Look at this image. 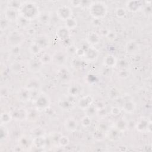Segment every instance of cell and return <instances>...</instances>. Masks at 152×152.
Listing matches in <instances>:
<instances>
[{
	"label": "cell",
	"instance_id": "cell-1",
	"mask_svg": "<svg viewBox=\"0 0 152 152\" xmlns=\"http://www.w3.org/2000/svg\"><path fill=\"white\" fill-rule=\"evenodd\" d=\"M20 15L24 17L27 20L31 21L37 19L40 11L37 4L33 1L24 2L23 4L19 10Z\"/></svg>",
	"mask_w": 152,
	"mask_h": 152
},
{
	"label": "cell",
	"instance_id": "cell-2",
	"mask_svg": "<svg viewBox=\"0 0 152 152\" xmlns=\"http://www.w3.org/2000/svg\"><path fill=\"white\" fill-rule=\"evenodd\" d=\"M107 6L104 2L94 1L89 4L88 12L90 15L96 20H101L107 14Z\"/></svg>",
	"mask_w": 152,
	"mask_h": 152
},
{
	"label": "cell",
	"instance_id": "cell-3",
	"mask_svg": "<svg viewBox=\"0 0 152 152\" xmlns=\"http://www.w3.org/2000/svg\"><path fill=\"white\" fill-rule=\"evenodd\" d=\"M26 37L21 31L14 30L11 31L6 37L7 44L13 48H18L25 41Z\"/></svg>",
	"mask_w": 152,
	"mask_h": 152
},
{
	"label": "cell",
	"instance_id": "cell-4",
	"mask_svg": "<svg viewBox=\"0 0 152 152\" xmlns=\"http://www.w3.org/2000/svg\"><path fill=\"white\" fill-rule=\"evenodd\" d=\"M33 100L34 108L40 112L46 110L50 105V99L45 93H38Z\"/></svg>",
	"mask_w": 152,
	"mask_h": 152
},
{
	"label": "cell",
	"instance_id": "cell-5",
	"mask_svg": "<svg viewBox=\"0 0 152 152\" xmlns=\"http://www.w3.org/2000/svg\"><path fill=\"white\" fill-rule=\"evenodd\" d=\"M43 66V64L40 60L39 58L33 56L30 58L27 62L26 67L27 70L33 74H36L41 71Z\"/></svg>",
	"mask_w": 152,
	"mask_h": 152
},
{
	"label": "cell",
	"instance_id": "cell-6",
	"mask_svg": "<svg viewBox=\"0 0 152 152\" xmlns=\"http://www.w3.org/2000/svg\"><path fill=\"white\" fill-rule=\"evenodd\" d=\"M56 14L58 18L64 21L73 17V11L71 7L67 5L59 6L56 10Z\"/></svg>",
	"mask_w": 152,
	"mask_h": 152
},
{
	"label": "cell",
	"instance_id": "cell-7",
	"mask_svg": "<svg viewBox=\"0 0 152 152\" xmlns=\"http://www.w3.org/2000/svg\"><path fill=\"white\" fill-rule=\"evenodd\" d=\"M151 121L147 118L142 117L135 122V128L140 132H151Z\"/></svg>",
	"mask_w": 152,
	"mask_h": 152
},
{
	"label": "cell",
	"instance_id": "cell-8",
	"mask_svg": "<svg viewBox=\"0 0 152 152\" xmlns=\"http://www.w3.org/2000/svg\"><path fill=\"white\" fill-rule=\"evenodd\" d=\"M56 75L59 80L62 83H68L72 80V74L70 70L65 66H61L57 71Z\"/></svg>",
	"mask_w": 152,
	"mask_h": 152
},
{
	"label": "cell",
	"instance_id": "cell-9",
	"mask_svg": "<svg viewBox=\"0 0 152 152\" xmlns=\"http://www.w3.org/2000/svg\"><path fill=\"white\" fill-rule=\"evenodd\" d=\"M34 42L42 50L48 49L50 46V37L46 34L42 33L38 34L36 37Z\"/></svg>",
	"mask_w": 152,
	"mask_h": 152
},
{
	"label": "cell",
	"instance_id": "cell-10",
	"mask_svg": "<svg viewBox=\"0 0 152 152\" xmlns=\"http://www.w3.org/2000/svg\"><path fill=\"white\" fill-rule=\"evenodd\" d=\"M94 103V99L92 96L88 94L82 96L77 102L78 107L82 110H87Z\"/></svg>",
	"mask_w": 152,
	"mask_h": 152
},
{
	"label": "cell",
	"instance_id": "cell-11",
	"mask_svg": "<svg viewBox=\"0 0 152 152\" xmlns=\"http://www.w3.org/2000/svg\"><path fill=\"white\" fill-rule=\"evenodd\" d=\"M52 62L57 66H65L67 61V54L62 51H56L52 55Z\"/></svg>",
	"mask_w": 152,
	"mask_h": 152
},
{
	"label": "cell",
	"instance_id": "cell-12",
	"mask_svg": "<svg viewBox=\"0 0 152 152\" xmlns=\"http://www.w3.org/2000/svg\"><path fill=\"white\" fill-rule=\"evenodd\" d=\"M140 49L139 43L135 40H128L125 46V51L128 55H135L138 53Z\"/></svg>",
	"mask_w": 152,
	"mask_h": 152
},
{
	"label": "cell",
	"instance_id": "cell-13",
	"mask_svg": "<svg viewBox=\"0 0 152 152\" xmlns=\"http://www.w3.org/2000/svg\"><path fill=\"white\" fill-rule=\"evenodd\" d=\"M40 80L37 77H30L28 78L25 83L24 87L31 91H37L41 88Z\"/></svg>",
	"mask_w": 152,
	"mask_h": 152
},
{
	"label": "cell",
	"instance_id": "cell-14",
	"mask_svg": "<svg viewBox=\"0 0 152 152\" xmlns=\"http://www.w3.org/2000/svg\"><path fill=\"white\" fill-rule=\"evenodd\" d=\"M18 145L21 147L23 151L28 150L32 147H33V138L27 135H23L18 138Z\"/></svg>",
	"mask_w": 152,
	"mask_h": 152
},
{
	"label": "cell",
	"instance_id": "cell-15",
	"mask_svg": "<svg viewBox=\"0 0 152 152\" xmlns=\"http://www.w3.org/2000/svg\"><path fill=\"white\" fill-rule=\"evenodd\" d=\"M56 36L61 42L68 40L71 37L70 30L64 26H59L56 30Z\"/></svg>",
	"mask_w": 152,
	"mask_h": 152
},
{
	"label": "cell",
	"instance_id": "cell-16",
	"mask_svg": "<svg viewBox=\"0 0 152 152\" xmlns=\"http://www.w3.org/2000/svg\"><path fill=\"white\" fill-rule=\"evenodd\" d=\"M11 113L13 119L18 121H23L27 120V110L23 107L15 108L11 112Z\"/></svg>",
	"mask_w": 152,
	"mask_h": 152
},
{
	"label": "cell",
	"instance_id": "cell-17",
	"mask_svg": "<svg viewBox=\"0 0 152 152\" xmlns=\"http://www.w3.org/2000/svg\"><path fill=\"white\" fill-rule=\"evenodd\" d=\"M142 2L138 0L128 1L126 2V10L131 12H137L141 10L143 7Z\"/></svg>",
	"mask_w": 152,
	"mask_h": 152
},
{
	"label": "cell",
	"instance_id": "cell-18",
	"mask_svg": "<svg viewBox=\"0 0 152 152\" xmlns=\"http://www.w3.org/2000/svg\"><path fill=\"white\" fill-rule=\"evenodd\" d=\"M78 121L73 117H68L66 118L64 122L65 129L69 132H75L78 127Z\"/></svg>",
	"mask_w": 152,
	"mask_h": 152
},
{
	"label": "cell",
	"instance_id": "cell-19",
	"mask_svg": "<svg viewBox=\"0 0 152 152\" xmlns=\"http://www.w3.org/2000/svg\"><path fill=\"white\" fill-rule=\"evenodd\" d=\"M58 107L64 111H71L74 107V103L69 98H62L58 102Z\"/></svg>",
	"mask_w": 152,
	"mask_h": 152
},
{
	"label": "cell",
	"instance_id": "cell-20",
	"mask_svg": "<svg viewBox=\"0 0 152 152\" xmlns=\"http://www.w3.org/2000/svg\"><path fill=\"white\" fill-rule=\"evenodd\" d=\"M86 39L87 43L90 46H94L99 44L101 39L99 33L94 31H90L87 33Z\"/></svg>",
	"mask_w": 152,
	"mask_h": 152
},
{
	"label": "cell",
	"instance_id": "cell-21",
	"mask_svg": "<svg viewBox=\"0 0 152 152\" xmlns=\"http://www.w3.org/2000/svg\"><path fill=\"white\" fill-rule=\"evenodd\" d=\"M99 56V51L94 46H90L86 51L84 58L88 62H95Z\"/></svg>",
	"mask_w": 152,
	"mask_h": 152
},
{
	"label": "cell",
	"instance_id": "cell-22",
	"mask_svg": "<svg viewBox=\"0 0 152 152\" xmlns=\"http://www.w3.org/2000/svg\"><path fill=\"white\" fill-rule=\"evenodd\" d=\"M83 91V87L80 84H73L70 86L67 90L68 95L71 97H77L80 96Z\"/></svg>",
	"mask_w": 152,
	"mask_h": 152
},
{
	"label": "cell",
	"instance_id": "cell-23",
	"mask_svg": "<svg viewBox=\"0 0 152 152\" xmlns=\"http://www.w3.org/2000/svg\"><path fill=\"white\" fill-rule=\"evenodd\" d=\"M19 11L15 10L7 7L4 11V17L10 22H16L18 18L19 17Z\"/></svg>",
	"mask_w": 152,
	"mask_h": 152
},
{
	"label": "cell",
	"instance_id": "cell-24",
	"mask_svg": "<svg viewBox=\"0 0 152 152\" xmlns=\"http://www.w3.org/2000/svg\"><path fill=\"white\" fill-rule=\"evenodd\" d=\"M121 132L115 126L109 128L106 132V138L112 142L118 141L121 138Z\"/></svg>",
	"mask_w": 152,
	"mask_h": 152
},
{
	"label": "cell",
	"instance_id": "cell-25",
	"mask_svg": "<svg viewBox=\"0 0 152 152\" xmlns=\"http://www.w3.org/2000/svg\"><path fill=\"white\" fill-rule=\"evenodd\" d=\"M17 96L19 101L27 102L31 99V91L27 88L23 87L18 91Z\"/></svg>",
	"mask_w": 152,
	"mask_h": 152
},
{
	"label": "cell",
	"instance_id": "cell-26",
	"mask_svg": "<svg viewBox=\"0 0 152 152\" xmlns=\"http://www.w3.org/2000/svg\"><path fill=\"white\" fill-rule=\"evenodd\" d=\"M104 65L109 68H113L117 66L118 59L116 57L112 54H107L103 59Z\"/></svg>",
	"mask_w": 152,
	"mask_h": 152
},
{
	"label": "cell",
	"instance_id": "cell-27",
	"mask_svg": "<svg viewBox=\"0 0 152 152\" xmlns=\"http://www.w3.org/2000/svg\"><path fill=\"white\" fill-rule=\"evenodd\" d=\"M33 147L36 148H44L47 144V139L44 135L33 137Z\"/></svg>",
	"mask_w": 152,
	"mask_h": 152
},
{
	"label": "cell",
	"instance_id": "cell-28",
	"mask_svg": "<svg viewBox=\"0 0 152 152\" xmlns=\"http://www.w3.org/2000/svg\"><path fill=\"white\" fill-rule=\"evenodd\" d=\"M136 108V103L133 100H127L124 103L122 107V110L127 113L132 114L135 112Z\"/></svg>",
	"mask_w": 152,
	"mask_h": 152
},
{
	"label": "cell",
	"instance_id": "cell-29",
	"mask_svg": "<svg viewBox=\"0 0 152 152\" xmlns=\"http://www.w3.org/2000/svg\"><path fill=\"white\" fill-rule=\"evenodd\" d=\"M129 122L124 117L118 119L115 124V127L121 132H125L128 128Z\"/></svg>",
	"mask_w": 152,
	"mask_h": 152
},
{
	"label": "cell",
	"instance_id": "cell-30",
	"mask_svg": "<svg viewBox=\"0 0 152 152\" xmlns=\"http://www.w3.org/2000/svg\"><path fill=\"white\" fill-rule=\"evenodd\" d=\"M37 19L41 24L49 25L51 21V16L48 12H40Z\"/></svg>",
	"mask_w": 152,
	"mask_h": 152
},
{
	"label": "cell",
	"instance_id": "cell-31",
	"mask_svg": "<svg viewBox=\"0 0 152 152\" xmlns=\"http://www.w3.org/2000/svg\"><path fill=\"white\" fill-rule=\"evenodd\" d=\"M39 112H40L36 109L35 108L27 110V120L30 122H36L39 118Z\"/></svg>",
	"mask_w": 152,
	"mask_h": 152
},
{
	"label": "cell",
	"instance_id": "cell-32",
	"mask_svg": "<svg viewBox=\"0 0 152 152\" xmlns=\"http://www.w3.org/2000/svg\"><path fill=\"white\" fill-rule=\"evenodd\" d=\"M12 117L11 113L8 112H3L1 114L0 116V122L1 125H5L11 122L12 120Z\"/></svg>",
	"mask_w": 152,
	"mask_h": 152
},
{
	"label": "cell",
	"instance_id": "cell-33",
	"mask_svg": "<svg viewBox=\"0 0 152 152\" xmlns=\"http://www.w3.org/2000/svg\"><path fill=\"white\" fill-rule=\"evenodd\" d=\"M23 4V2L20 1L11 0V1H7V7L19 11V10L21 8Z\"/></svg>",
	"mask_w": 152,
	"mask_h": 152
},
{
	"label": "cell",
	"instance_id": "cell-34",
	"mask_svg": "<svg viewBox=\"0 0 152 152\" xmlns=\"http://www.w3.org/2000/svg\"><path fill=\"white\" fill-rule=\"evenodd\" d=\"M86 63L81 59V58L78 57H74L72 59V61L71 62V65L72 68L79 69L84 68L85 66Z\"/></svg>",
	"mask_w": 152,
	"mask_h": 152
},
{
	"label": "cell",
	"instance_id": "cell-35",
	"mask_svg": "<svg viewBox=\"0 0 152 152\" xmlns=\"http://www.w3.org/2000/svg\"><path fill=\"white\" fill-rule=\"evenodd\" d=\"M10 68L12 72L15 74L21 73L24 69V65L20 61H15L12 63L10 65Z\"/></svg>",
	"mask_w": 152,
	"mask_h": 152
},
{
	"label": "cell",
	"instance_id": "cell-36",
	"mask_svg": "<svg viewBox=\"0 0 152 152\" xmlns=\"http://www.w3.org/2000/svg\"><path fill=\"white\" fill-rule=\"evenodd\" d=\"M92 136L95 140L97 141H102L106 138V132L96 128L93 132Z\"/></svg>",
	"mask_w": 152,
	"mask_h": 152
},
{
	"label": "cell",
	"instance_id": "cell-37",
	"mask_svg": "<svg viewBox=\"0 0 152 152\" xmlns=\"http://www.w3.org/2000/svg\"><path fill=\"white\" fill-rule=\"evenodd\" d=\"M39 59L43 65L49 64L52 62V55L48 52H42L40 54Z\"/></svg>",
	"mask_w": 152,
	"mask_h": 152
},
{
	"label": "cell",
	"instance_id": "cell-38",
	"mask_svg": "<svg viewBox=\"0 0 152 152\" xmlns=\"http://www.w3.org/2000/svg\"><path fill=\"white\" fill-rule=\"evenodd\" d=\"M28 51L33 56H37L40 55L42 52V50L39 47V46L34 42L31 43L28 46Z\"/></svg>",
	"mask_w": 152,
	"mask_h": 152
},
{
	"label": "cell",
	"instance_id": "cell-39",
	"mask_svg": "<svg viewBox=\"0 0 152 152\" xmlns=\"http://www.w3.org/2000/svg\"><path fill=\"white\" fill-rule=\"evenodd\" d=\"M64 22H65L64 26L65 27H66L68 30H69L70 31L71 30L75 29L78 26V21L74 17L68 19L67 20H66Z\"/></svg>",
	"mask_w": 152,
	"mask_h": 152
},
{
	"label": "cell",
	"instance_id": "cell-40",
	"mask_svg": "<svg viewBox=\"0 0 152 152\" xmlns=\"http://www.w3.org/2000/svg\"><path fill=\"white\" fill-rule=\"evenodd\" d=\"M108 97L112 100L119 98L120 96V91L116 87H112L108 90Z\"/></svg>",
	"mask_w": 152,
	"mask_h": 152
},
{
	"label": "cell",
	"instance_id": "cell-41",
	"mask_svg": "<svg viewBox=\"0 0 152 152\" xmlns=\"http://www.w3.org/2000/svg\"><path fill=\"white\" fill-rule=\"evenodd\" d=\"M91 124H92L91 116H90L87 114L86 115L83 116L80 119V124L84 128H86L90 127L91 126Z\"/></svg>",
	"mask_w": 152,
	"mask_h": 152
},
{
	"label": "cell",
	"instance_id": "cell-42",
	"mask_svg": "<svg viewBox=\"0 0 152 152\" xmlns=\"http://www.w3.org/2000/svg\"><path fill=\"white\" fill-rule=\"evenodd\" d=\"M30 21L27 20V19H26L24 17H22L21 15H19V17L18 18L17 20L16 21L17 24H18V26L22 28H26L28 27L29 25V23Z\"/></svg>",
	"mask_w": 152,
	"mask_h": 152
},
{
	"label": "cell",
	"instance_id": "cell-43",
	"mask_svg": "<svg viewBox=\"0 0 152 152\" xmlns=\"http://www.w3.org/2000/svg\"><path fill=\"white\" fill-rule=\"evenodd\" d=\"M9 131L7 127L4 125H1L0 129V140L1 141H3L7 139L9 136Z\"/></svg>",
	"mask_w": 152,
	"mask_h": 152
},
{
	"label": "cell",
	"instance_id": "cell-44",
	"mask_svg": "<svg viewBox=\"0 0 152 152\" xmlns=\"http://www.w3.org/2000/svg\"><path fill=\"white\" fill-rule=\"evenodd\" d=\"M69 139L66 135H61L58 140V144L61 147H66L69 144Z\"/></svg>",
	"mask_w": 152,
	"mask_h": 152
},
{
	"label": "cell",
	"instance_id": "cell-45",
	"mask_svg": "<svg viewBox=\"0 0 152 152\" xmlns=\"http://www.w3.org/2000/svg\"><path fill=\"white\" fill-rule=\"evenodd\" d=\"M115 14L118 18H125L126 15V10L124 7H118L115 10Z\"/></svg>",
	"mask_w": 152,
	"mask_h": 152
},
{
	"label": "cell",
	"instance_id": "cell-46",
	"mask_svg": "<svg viewBox=\"0 0 152 152\" xmlns=\"http://www.w3.org/2000/svg\"><path fill=\"white\" fill-rule=\"evenodd\" d=\"M77 47L72 44H69L66 46V53L67 55L70 56H75L76 52L77 50Z\"/></svg>",
	"mask_w": 152,
	"mask_h": 152
},
{
	"label": "cell",
	"instance_id": "cell-47",
	"mask_svg": "<svg viewBox=\"0 0 152 152\" xmlns=\"http://www.w3.org/2000/svg\"><path fill=\"white\" fill-rule=\"evenodd\" d=\"M130 71L128 68L120 69L118 72V76L122 79H126L129 77Z\"/></svg>",
	"mask_w": 152,
	"mask_h": 152
},
{
	"label": "cell",
	"instance_id": "cell-48",
	"mask_svg": "<svg viewBox=\"0 0 152 152\" xmlns=\"http://www.w3.org/2000/svg\"><path fill=\"white\" fill-rule=\"evenodd\" d=\"M105 37L109 41H114L117 37V33L114 30L109 29Z\"/></svg>",
	"mask_w": 152,
	"mask_h": 152
},
{
	"label": "cell",
	"instance_id": "cell-49",
	"mask_svg": "<svg viewBox=\"0 0 152 152\" xmlns=\"http://www.w3.org/2000/svg\"><path fill=\"white\" fill-rule=\"evenodd\" d=\"M122 112V109L118 106H112L110 109V113L113 116H119Z\"/></svg>",
	"mask_w": 152,
	"mask_h": 152
},
{
	"label": "cell",
	"instance_id": "cell-50",
	"mask_svg": "<svg viewBox=\"0 0 152 152\" xmlns=\"http://www.w3.org/2000/svg\"><path fill=\"white\" fill-rule=\"evenodd\" d=\"M10 22L8 21L4 17V18H2L1 20V23H0V27H1V30H5L9 26Z\"/></svg>",
	"mask_w": 152,
	"mask_h": 152
},
{
	"label": "cell",
	"instance_id": "cell-51",
	"mask_svg": "<svg viewBox=\"0 0 152 152\" xmlns=\"http://www.w3.org/2000/svg\"><path fill=\"white\" fill-rule=\"evenodd\" d=\"M44 131L42 128L40 127H37L33 129L32 131V134L34 137H37V136H40V135H44Z\"/></svg>",
	"mask_w": 152,
	"mask_h": 152
},
{
	"label": "cell",
	"instance_id": "cell-52",
	"mask_svg": "<svg viewBox=\"0 0 152 152\" xmlns=\"http://www.w3.org/2000/svg\"><path fill=\"white\" fill-rule=\"evenodd\" d=\"M142 10H143V12L144 14L146 16H150L151 15V12H152V8H151V6L150 4L149 5H146L144 8L142 7Z\"/></svg>",
	"mask_w": 152,
	"mask_h": 152
},
{
	"label": "cell",
	"instance_id": "cell-53",
	"mask_svg": "<svg viewBox=\"0 0 152 152\" xmlns=\"http://www.w3.org/2000/svg\"><path fill=\"white\" fill-rule=\"evenodd\" d=\"M93 105H94L93 106L94 107V108L96 109V110H100V109L105 107V103L102 100L97 101L96 103H94Z\"/></svg>",
	"mask_w": 152,
	"mask_h": 152
},
{
	"label": "cell",
	"instance_id": "cell-54",
	"mask_svg": "<svg viewBox=\"0 0 152 152\" xmlns=\"http://www.w3.org/2000/svg\"><path fill=\"white\" fill-rule=\"evenodd\" d=\"M96 115L99 118H105L107 115V112L106 109V107L100 110H96Z\"/></svg>",
	"mask_w": 152,
	"mask_h": 152
},
{
	"label": "cell",
	"instance_id": "cell-55",
	"mask_svg": "<svg viewBox=\"0 0 152 152\" xmlns=\"http://www.w3.org/2000/svg\"><path fill=\"white\" fill-rule=\"evenodd\" d=\"M85 53H86V51L84 49H83L81 48H78L76 52L75 56L78 58H81L84 57Z\"/></svg>",
	"mask_w": 152,
	"mask_h": 152
},
{
	"label": "cell",
	"instance_id": "cell-56",
	"mask_svg": "<svg viewBox=\"0 0 152 152\" xmlns=\"http://www.w3.org/2000/svg\"><path fill=\"white\" fill-rule=\"evenodd\" d=\"M96 128L99 129H100V130H102L103 131H104V132H106V131L109 129L108 127H107V125L105 122L99 123L97 125V126Z\"/></svg>",
	"mask_w": 152,
	"mask_h": 152
},
{
	"label": "cell",
	"instance_id": "cell-57",
	"mask_svg": "<svg viewBox=\"0 0 152 152\" xmlns=\"http://www.w3.org/2000/svg\"><path fill=\"white\" fill-rule=\"evenodd\" d=\"M69 3L72 7H80L82 5V1H78V0H73L69 1Z\"/></svg>",
	"mask_w": 152,
	"mask_h": 152
},
{
	"label": "cell",
	"instance_id": "cell-58",
	"mask_svg": "<svg viewBox=\"0 0 152 152\" xmlns=\"http://www.w3.org/2000/svg\"><path fill=\"white\" fill-rule=\"evenodd\" d=\"M8 94H9V91L7 90V88L6 87H1V97L5 98V97L8 96Z\"/></svg>",
	"mask_w": 152,
	"mask_h": 152
}]
</instances>
